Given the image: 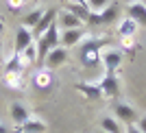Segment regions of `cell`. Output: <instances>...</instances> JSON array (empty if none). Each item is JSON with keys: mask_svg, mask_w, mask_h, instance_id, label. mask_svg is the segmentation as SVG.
<instances>
[{"mask_svg": "<svg viewBox=\"0 0 146 133\" xmlns=\"http://www.w3.org/2000/svg\"><path fill=\"white\" fill-rule=\"evenodd\" d=\"M79 59L83 68H98L100 66V39H92L85 35V39L79 44Z\"/></svg>", "mask_w": 146, "mask_h": 133, "instance_id": "1", "label": "cell"}, {"mask_svg": "<svg viewBox=\"0 0 146 133\" xmlns=\"http://www.w3.org/2000/svg\"><path fill=\"white\" fill-rule=\"evenodd\" d=\"M59 37H61V29H59V24L55 22L44 35H39L35 39V44H37V63H42L44 57H46L52 48L59 46Z\"/></svg>", "mask_w": 146, "mask_h": 133, "instance_id": "2", "label": "cell"}, {"mask_svg": "<svg viewBox=\"0 0 146 133\" xmlns=\"http://www.w3.org/2000/svg\"><path fill=\"white\" fill-rule=\"evenodd\" d=\"M122 59H124V53L120 48L100 50V66H103L105 74H118L122 68Z\"/></svg>", "mask_w": 146, "mask_h": 133, "instance_id": "3", "label": "cell"}, {"mask_svg": "<svg viewBox=\"0 0 146 133\" xmlns=\"http://www.w3.org/2000/svg\"><path fill=\"white\" fill-rule=\"evenodd\" d=\"M98 90H100V96L105 98H118L122 92V83L118 74H103V79L98 81Z\"/></svg>", "mask_w": 146, "mask_h": 133, "instance_id": "4", "label": "cell"}, {"mask_svg": "<svg viewBox=\"0 0 146 133\" xmlns=\"http://www.w3.org/2000/svg\"><path fill=\"white\" fill-rule=\"evenodd\" d=\"M113 118L120 120L124 127H129V124H135V122L140 120V111L129 103H118L116 109H113Z\"/></svg>", "mask_w": 146, "mask_h": 133, "instance_id": "5", "label": "cell"}, {"mask_svg": "<svg viewBox=\"0 0 146 133\" xmlns=\"http://www.w3.org/2000/svg\"><path fill=\"white\" fill-rule=\"evenodd\" d=\"M83 39H85V26H81V29H66V31H61L59 46L70 50V48H74V46H79Z\"/></svg>", "mask_w": 146, "mask_h": 133, "instance_id": "6", "label": "cell"}, {"mask_svg": "<svg viewBox=\"0 0 146 133\" xmlns=\"http://www.w3.org/2000/svg\"><path fill=\"white\" fill-rule=\"evenodd\" d=\"M68 61V48H63V46H57V48H52L46 57H44L42 66L48 68V70H57V68H61L63 63Z\"/></svg>", "mask_w": 146, "mask_h": 133, "instance_id": "7", "label": "cell"}, {"mask_svg": "<svg viewBox=\"0 0 146 133\" xmlns=\"http://www.w3.org/2000/svg\"><path fill=\"white\" fill-rule=\"evenodd\" d=\"M35 42V37H33V31L29 29V26L20 24L18 29H15V37H13V50L15 53H22V50L29 46V44Z\"/></svg>", "mask_w": 146, "mask_h": 133, "instance_id": "8", "label": "cell"}, {"mask_svg": "<svg viewBox=\"0 0 146 133\" xmlns=\"http://www.w3.org/2000/svg\"><path fill=\"white\" fill-rule=\"evenodd\" d=\"M57 15H59V9H57V7L46 9V11H44V15H42V20H39V24L33 29V37L37 39L39 35H44V33H46V31H48L50 26L57 22Z\"/></svg>", "mask_w": 146, "mask_h": 133, "instance_id": "9", "label": "cell"}, {"mask_svg": "<svg viewBox=\"0 0 146 133\" xmlns=\"http://www.w3.org/2000/svg\"><path fill=\"white\" fill-rule=\"evenodd\" d=\"M33 85H35L37 90H48V87H52L55 85V74H52V70H48V68H39V70H35V74H33Z\"/></svg>", "mask_w": 146, "mask_h": 133, "instance_id": "10", "label": "cell"}, {"mask_svg": "<svg viewBox=\"0 0 146 133\" xmlns=\"http://www.w3.org/2000/svg\"><path fill=\"white\" fill-rule=\"evenodd\" d=\"M127 15L131 20L137 22V26H144L146 29V5L140 2V0H131L127 5Z\"/></svg>", "mask_w": 146, "mask_h": 133, "instance_id": "11", "label": "cell"}, {"mask_svg": "<svg viewBox=\"0 0 146 133\" xmlns=\"http://www.w3.org/2000/svg\"><path fill=\"white\" fill-rule=\"evenodd\" d=\"M57 24H59V29H61V31H66V29H81V26H85L79 18H76V15H72V13L66 11V9H59V15H57Z\"/></svg>", "mask_w": 146, "mask_h": 133, "instance_id": "12", "label": "cell"}, {"mask_svg": "<svg viewBox=\"0 0 146 133\" xmlns=\"http://www.w3.org/2000/svg\"><path fill=\"white\" fill-rule=\"evenodd\" d=\"M9 116H11L13 124L22 127V124L31 118V111L26 109V105H22V103H11L9 105Z\"/></svg>", "mask_w": 146, "mask_h": 133, "instance_id": "13", "label": "cell"}, {"mask_svg": "<svg viewBox=\"0 0 146 133\" xmlns=\"http://www.w3.org/2000/svg\"><path fill=\"white\" fill-rule=\"evenodd\" d=\"M116 29H118V35H120V37H135V35H137V31H140V26H137L135 20H131L129 15H124V18L118 20Z\"/></svg>", "mask_w": 146, "mask_h": 133, "instance_id": "14", "label": "cell"}, {"mask_svg": "<svg viewBox=\"0 0 146 133\" xmlns=\"http://www.w3.org/2000/svg\"><path fill=\"white\" fill-rule=\"evenodd\" d=\"M98 18H100V26L118 24V20H120V5H118V2H111L105 11L98 13Z\"/></svg>", "mask_w": 146, "mask_h": 133, "instance_id": "15", "label": "cell"}, {"mask_svg": "<svg viewBox=\"0 0 146 133\" xmlns=\"http://www.w3.org/2000/svg\"><path fill=\"white\" fill-rule=\"evenodd\" d=\"M2 81H5V85L9 90H24V85H26L24 72H5Z\"/></svg>", "mask_w": 146, "mask_h": 133, "instance_id": "16", "label": "cell"}, {"mask_svg": "<svg viewBox=\"0 0 146 133\" xmlns=\"http://www.w3.org/2000/svg\"><path fill=\"white\" fill-rule=\"evenodd\" d=\"M46 129H48V124L42 120V118H35V116H31L29 120L20 127V131L22 133H46Z\"/></svg>", "mask_w": 146, "mask_h": 133, "instance_id": "17", "label": "cell"}, {"mask_svg": "<svg viewBox=\"0 0 146 133\" xmlns=\"http://www.w3.org/2000/svg\"><path fill=\"white\" fill-rule=\"evenodd\" d=\"M100 129L107 133H124V124L120 120H116L113 116H103L100 118Z\"/></svg>", "mask_w": 146, "mask_h": 133, "instance_id": "18", "label": "cell"}, {"mask_svg": "<svg viewBox=\"0 0 146 133\" xmlns=\"http://www.w3.org/2000/svg\"><path fill=\"white\" fill-rule=\"evenodd\" d=\"M24 68H26V66H24L22 55L13 50L11 57H9V59H7V63H5V72H24Z\"/></svg>", "mask_w": 146, "mask_h": 133, "instance_id": "19", "label": "cell"}, {"mask_svg": "<svg viewBox=\"0 0 146 133\" xmlns=\"http://www.w3.org/2000/svg\"><path fill=\"white\" fill-rule=\"evenodd\" d=\"M76 92H81L85 98H92V100L103 98L100 96V90H98V83H76Z\"/></svg>", "mask_w": 146, "mask_h": 133, "instance_id": "20", "label": "cell"}, {"mask_svg": "<svg viewBox=\"0 0 146 133\" xmlns=\"http://www.w3.org/2000/svg\"><path fill=\"white\" fill-rule=\"evenodd\" d=\"M22 59H24V66L29 68V66H33V63H37V44L33 42V44H29L24 50H22Z\"/></svg>", "mask_w": 146, "mask_h": 133, "instance_id": "21", "label": "cell"}, {"mask_svg": "<svg viewBox=\"0 0 146 133\" xmlns=\"http://www.w3.org/2000/svg\"><path fill=\"white\" fill-rule=\"evenodd\" d=\"M44 11H46V9H33L31 13H26V18H24V22H22V24H24V26H29V29L33 31L37 24H39V20H42Z\"/></svg>", "mask_w": 146, "mask_h": 133, "instance_id": "22", "label": "cell"}, {"mask_svg": "<svg viewBox=\"0 0 146 133\" xmlns=\"http://www.w3.org/2000/svg\"><path fill=\"white\" fill-rule=\"evenodd\" d=\"M111 2H113V0H87V7H90L92 13H100V11H105Z\"/></svg>", "mask_w": 146, "mask_h": 133, "instance_id": "23", "label": "cell"}, {"mask_svg": "<svg viewBox=\"0 0 146 133\" xmlns=\"http://www.w3.org/2000/svg\"><path fill=\"white\" fill-rule=\"evenodd\" d=\"M135 48V37H120V50H133Z\"/></svg>", "mask_w": 146, "mask_h": 133, "instance_id": "24", "label": "cell"}, {"mask_svg": "<svg viewBox=\"0 0 146 133\" xmlns=\"http://www.w3.org/2000/svg\"><path fill=\"white\" fill-rule=\"evenodd\" d=\"M24 2L26 0H7V9H9L11 13H18L20 9L24 7Z\"/></svg>", "mask_w": 146, "mask_h": 133, "instance_id": "25", "label": "cell"}, {"mask_svg": "<svg viewBox=\"0 0 146 133\" xmlns=\"http://www.w3.org/2000/svg\"><path fill=\"white\" fill-rule=\"evenodd\" d=\"M135 124H137V129H140L142 133H146V116H140V120L135 122Z\"/></svg>", "mask_w": 146, "mask_h": 133, "instance_id": "26", "label": "cell"}, {"mask_svg": "<svg viewBox=\"0 0 146 133\" xmlns=\"http://www.w3.org/2000/svg\"><path fill=\"white\" fill-rule=\"evenodd\" d=\"M124 133H142V131L137 129V124H129V127H124Z\"/></svg>", "mask_w": 146, "mask_h": 133, "instance_id": "27", "label": "cell"}, {"mask_svg": "<svg viewBox=\"0 0 146 133\" xmlns=\"http://www.w3.org/2000/svg\"><path fill=\"white\" fill-rule=\"evenodd\" d=\"M63 5H87V0H61Z\"/></svg>", "mask_w": 146, "mask_h": 133, "instance_id": "28", "label": "cell"}, {"mask_svg": "<svg viewBox=\"0 0 146 133\" xmlns=\"http://www.w3.org/2000/svg\"><path fill=\"white\" fill-rule=\"evenodd\" d=\"M0 133H13V129H9L5 122H0Z\"/></svg>", "mask_w": 146, "mask_h": 133, "instance_id": "29", "label": "cell"}, {"mask_svg": "<svg viewBox=\"0 0 146 133\" xmlns=\"http://www.w3.org/2000/svg\"><path fill=\"white\" fill-rule=\"evenodd\" d=\"M2 33H5V20L0 18V37H2Z\"/></svg>", "mask_w": 146, "mask_h": 133, "instance_id": "30", "label": "cell"}, {"mask_svg": "<svg viewBox=\"0 0 146 133\" xmlns=\"http://www.w3.org/2000/svg\"><path fill=\"white\" fill-rule=\"evenodd\" d=\"M94 133H107V131H103V129H98V131H94Z\"/></svg>", "mask_w": 146, "mask_h": 133, "instance_id": "31", "label": "cell"}, {"mask_svg": "<svg viewBox=\"0 0 146 133\" xmlns=\"http://www.w3.org/2000/svg\"><path fill=\"white\" fill-rule=\"evenodd\" d=\"M0 57H2V42H0Z\"/></svg>", "mask_w": 146, "mask_h": 133, "instance_id": "32", "label": "cell"}, {"mask_svg": "<svg viewBox=\"0 0 146 133\" xmlns=\"http://www.w3.org/2000/svg\"><path fill=\"white\" fill-rule=\"evenodd\" d=\"M140 2H144V5H146V0H140Z\"/></svg>", "mask_w": 146, "mask_h": 133, "instance_id": "33", "label": "cell"}, {"mask_svg": "<svg viewBox=\"0 0 146 133\" xmlns=\"http://www.w3.org/2000/svg\"><path fill=\"white\" fill-rule=\"evenodd\" d=\"M26 2H31V0H26Z\"/></svg>", "mask_w": 146, "mask_h": 133, "instance_id": "34", "label": "cell"}]
</instances>
